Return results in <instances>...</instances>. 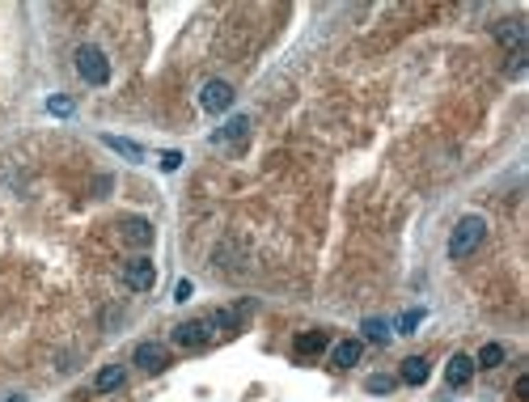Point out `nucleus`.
I'll use <instances>...</instances> for the list:
<instances>
[{
    "label": "nucleus",
    "instance_id": "obj_25",
    "mask_svg": "<svg viewBox=\"0 0 529 402\" xmlns=\"http://www.w3.org/2000/svg\"><path fill=\"white\" fill-rule=\"evenodd\" d=\"M513 394H517V402H525V398H529V377H517V386H513Z\"/></svg>",
    "mask_w": 529,
    "mask_h": 402
},
{
    "label": "nucleus",
    "instance_id": "obj_18",
    "mask_svg": "<svg viewBox=\"0 0 529 402\" xmlns=\"http://www.w3.org/2000/svg\"><path fill=\"white\" fill-rule=\"evenodd\" d=\"M72 110H77V102H72L68 93H51V97H47V115H56V119H72Z\"/></svg>",
    "mask_w": 529,
    "mask_h": 402
},
{
    "label": "nucleus",
    "instance_id": "obj_17",
    "mask_svg": "<svg viewBox=\"0 0 529 402\" xmlns=\"http://www.w3.org/2000/svg\"><path fill=\"white\" fill-rule=\"evenodd\" d=\"M246 136H250V119H246V115H237V119H233V123H229V128H224L216 140H220V144H242Z\"/></svg>",
    "mask_w": 529,
    "mask_h": 402
},
{
    "label": "nucleus",
    "instance_id": "obj_5",
    "mask_svg": "<svg viewBox=\"0 0 529 402\" xmlns=\"http://www.w3.org/2000/svg\"><path fill=\"white\" fill-rule=\"evenodd\" d=\"M199 106H204L208 115H224L233 106V85L229 81H208L204 89H199Z\"/></svg>",
    "mask_w": 529,
    "mask_h": 402
},
{
    "label": "nucleus",
    "instance_id": "obj_6",
    "mask_svg": "<svg viewBox=\"0 0 529 402\" xmlns=\"http://www.w3.org/2000/svg\"><path fill=\"white\" fill-rule=\"evenodd\" d=\"M123 284H128L132 292H148L157 284V267L148 263V259H132V263H123Z\"/></svg>",
    "mask_w": 529,
    "mask_h": 402
},
{
    "label": "nucleus",
    "instance_id": "obj_21",
    "mask_svg": "<svg viewBox=\"0 0 529 402\" xmlns=\"http://www.w3.org/2000/svg\"><path fill=\"white\" fill-rule=\"evenodd\" d=\"M419 322H423V309H407V314H402V318L394 322V335H411Z\"/></svg>",
    "mask_w": 529,
    "mask_h": 402
},
{
    "label": "nucleus",
    "instance_id": "obj_19",
    "mask_svg": "<svg viewBox=\"0 0 529 402\" xmlns=\"http://www.w3.org/2000/svg\"><path fill=\"white\" fill-rule=\"evenodd\" d=\"M504 364V347L499 343H487L483 351H478V360H474V368H499Z\"/></svg>",
    "mask_w": 529,
    "mask_h": 402
},
{
    "label": "nucleus",
    "instance_id": "obj_10",
    "mask_svg": "<svg viewBox=\"0 0 529 402\" xmlns=\"http://www.w3.org/2000/svg\"><path fill=\"white\" fill-rule=\"evenodd\" d=\"M132 364H136V368H144V373H161V368L169 364V351H165L161 343H140V347H136V356H132Z\"/></svg>",
    "mask_w": 529,
    "mask_h": 402
},
{
    "label": "nucleus",
    "instance_id": "obj_8",
    "mask_svg": "<svg viewBox=\"0 0 529 402\" xmlns=\"http://www.w3.org/2000/svg\"><path fill=\"white\" fill-rule=\"evenodd\" d=\"M326 347H331V335H326V331H305V335L292 339V356L296 360H314V356H322Z\"/></svg>",
    "mask_w": 529,
    "mask_h": 402
},
{
    "label": "nucleus",
    "instance_id": "obj_15",
    "mask_svg": "<svg viewBox=\"0 0 529 402\" xmlns=\"http://www.w3.org/2000/svg\"><path fill=\"white\" fill-rule=\"evenodd\" d=\"M102 144H106V148H115V153H119V157H128L132 165H140V161H144V148H140L136 140H123V136H115V132H106V136H102Z\"/></svg>",
    "mask_w": 529,
    "mask_h": 402
},
{
    "label": "nucleus",
    "instance_id": "obj_20",
    "mask_svg": "<svg viewBox=\"0 0 529 402\" xmlns=\"http://www.w3.org/2000/svg\"><path fill=\"white\" fill-rule=\"evenodd\" d=\"M398 386V377H390V373H373V377H364V390L368 394H390Z\"/></svg>",
    "mask_w": 529,
    "mask_h": 402
},
{
    "label": "nucleus",
    "instance_id": "obj_16",
    "mask_svg": "<svg viewBox=\"0 0 529 402\" xmlns=\"http://www.w3.org/2000/svg\"><path fill=\"white\" fill-rule=\"evenodd\" d=\"M360 335H364L368 343H390V339H394V322H386V318H364V322H360Z\"/></svg>",
    "mask_w": 529,
    "mask_h": 402
},
{
    "label": "nucleus",
    "instance_id": "obj_14",
    "mask_svg": "<svg viewBox=\"0 0 529 402\" xmlns=\"http://www.w3.org/2000/svg\"><path fill=\"white\" fill-rule=\"evenodd\" d=\"M123 377H128V368H123V364H106V368H97L93 390H97V394H115V390L123 386Z\"/></svg>",
    "mask_w": 529,
    "mask_h": 402
},
{
    "label": "nucleus",
    "instance_id": "obj_23",
    "mask_svg": "<svg viewBox=\"0 0 529 402\" xmlns=\"http://www.w3.org/2000/svg\"><path fill=\"white\" fill-rule=\"evenodd\" d=\"M525 72V51H513L508 56V77H521Z\"/></svg>",
    "mask_w": 529,
    "mask_h": 402
},
{
    "label": "nucleus",
    "instance_id": "obj_22",
    "mask_svg": "<svg viewBox=\"0 0 529 402\" xmlns=\"http://www.w3.org/2000/svg\"><path fill=\"white\" fill-rule=\"evenodd\" d=\"M178 165H183V153H178V148H165V153H161V169H165V174H174Z\"/></svg>",
    "mask_w": 529,
    "mask_h": 402
},
{
    "label": "nucleus",
    "instance_id": "obj_1",
    "mask_svg": "<svg viewBox=\"0 0 529 402\" xmlns=\"http://www.w3.org/2000/svg\"><path fill=\"white\" fill-rule=\"evenodd\" d=\"M483 237H487V220L483 216H462L449 233V259H470Z\"/></svg>",
    "mask_w": 529,
    "mask_h": 402
},
{
    "label": "nucleus",
    "instance_id": "obj_4",
    "mask_svg": "<svg viewBox=\"0 0 529 402\" xmlns=\"http://www.w3.org/2000/svg\"><path fill=\"white\" fill-rule=\"evenodd\" d=\"M216 335H212V322L208 318H191V322H178L174 326V343H178L183 351H199V347H208Z\"/></svg>",
    "mask_w": 529,
    "mask_h": 402
},
{
    "label": "nucleus",
    "instance_id": "obj_13",
    "mask_svg": "<svg viewBox=\"0 0 529 402\" xmlns=\"http://www.w3.org/2000/svg\"><path fill=\"white\" fill-rule=\"evenodd\" d=\"M427 356H407L402 360V368H398V381H407V386H423L427 381Z\"/></svg>",
    "mask_w": 529,
    "mask_h": 402
},
{
    "label": "nucleus",
    "instance_id": "obj_24",
    "mask_svg": "<svg viewBox=\"0 0 529 402\" xmlns=\"http://www.w3.org/2000/svg\"><path fill=\"white\" fill-rule=\"evenodd\" d=\"M191 292H195L191 280H178V284H174V300H191Z\"/></svg>",
    "mask_w": 529,
    "mask_h": 402
},
{
    "label": "nucleus",
    "instance_id": "obj_2",
    "mask_svg": "<svg viewBox=\"0 0 529 402\" xmlns=\"http://www.w3.org/2000/svg\"><path fill=\"white\" fill-rule=\"evenodd\" d=\"M77 72H81V81L85 85H106L110 81V60L102 47H93V43H81L77 47Z\"/></svg>",
    "mask_w": 529,
    "mask_h": 402
},
{
    "label": "nucleus",
    "instance_id": "obj_9",
    "mask_svg": "<svg viewBox=\"0 0 529 402\" xmlns=\"http://www.w3.org/2000/svg\"><path fill=\"white\" fill-rule=\"evenodd\" d=\"M360 351H364L360 339H339V343L331 347V368H335V373L356 368V364H360Z\"/></svg>",
    "mask_w": 529,
    "mask_h": 402
},
{
    "label": "nucleus",
    "instance_id": "obj_12",
    "mask_svg": "<svg viewBox=\"0 0 529 402\" xmlns=\"http://www.w3.org/2000/svg\"><path fill=\"white\" fill-rule=\"evenodd\" d=\"M495 38L508 47V51H525V21H521V17L499 21V26H495Z\"/></svg>",
    "mask_w": 529,
    "mask_h": 402
},
{
    "label": "nucleus",
    "instance_id": "obj_7",
    "mask_svg": "<svg viewBox=\"0 0 529 402\" xmlns=\"http://www.w3.org/2000/svg\"><path fill=\"white\" fill-rule=\"evenodd\" d=\"M119 233H123V241L136 246V250L153 246V224H148L144 216H123V220H119Z\"/></svg>",
    "mask_w": 529,
    "mask_h": 402
},
{
    "label": "nucleus",
    "instance_id": "obj_11",
    "mask_svg": "<svg viewBox=\"0 0 529 402\" xmlns=\"http://www.w3.org/2000/svg\"><path fill=\"white\" fill-rule=\"evenodd\" d=\"M470 377H474V360L470 356H449V364H445V381L453 386V390H462V386H470Z\"/></svg>",
    "mask_w": 529,
    "mask_h": 402
},
{
    "label": "nucleus",
    "instance_id": "obj_3",
    "mask_svg": "<svg viewBox=\"0 0 529 402\" xmlns=\"http://www.w3.org/2000/svg\"><path fill=\"white\" fill-rule=\"evenodd\" d=\"M250 314H255V300H237V305L216 309V314L208 318V322H212V335H224V339L242 335V331H246V322H250Z\"/></svg>",
    "mask_w": 529,
    "mask_h": 402
}]
</instances>
